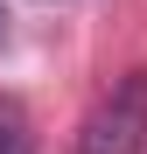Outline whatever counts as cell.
I'll use <instances>...</instances> for the list:
<instances>
[{
  "label": "cell",
  "mask_w": 147,
  "mask_h": 154,
  "mask_svg": "<svg viewBox=\"0 0 147 154\" xmlns=\"http://www.w3.org/2000/svg\"><path fill=\"white\" fill-rule=\"evenodd\" d=\"M77 154H147V70H126L119 84L91 105Z\"/></svg>",
  "instance_id": "obj_1"
},
{
  "label": "cell",
  "mask_w": 147,
  "mask_h": 154,
  "mask_svg": "<svg viewBox=\"0 0 147 154\" xmlns=\"http://www.w3.org/2000/svg\"><path fill=\"white\" fill-rule=\"evenodd\" d=\"M0 154H35V133H28V112L14 98H0Z\"/></svg>",
  "instance_id": "obj_2"
},
{
  "label": "cell",
  "mask_w": 147,
  "mask_h": 154,
  "mask_svg": "<svg viewBox=\"0 0 147 154\" xmlns=\"http://www.w3.org/2000/svg\"><path fill=\"white\" fill-rule=\"evenodd\" d=\"M0 42H7V14H0Z\"/></svg>",
  "instance_id": "obj_3"
}]
</instances>
